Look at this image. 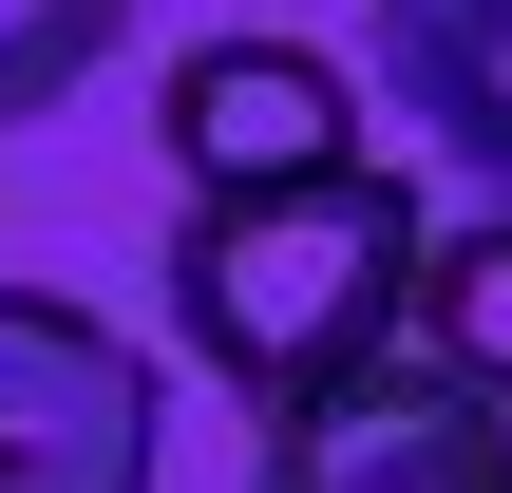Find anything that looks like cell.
I'll use <instances>...</instances> for the list:
<instances>
[{
    "mask_svg": "<svg viewBox=\"0 0 512 493\" xmlns=\"http://www.w3.org/2000/svg\"><path fill=\"white\" fill-rule=\"evenodd\" d=\"M418 266H437V209L361 152L323 190H247V209H171L152 285H171V342L209 361V399L247 418H304L342 380H380L418 342Z\"/></svg>",
    "mask_w": 512,
    "mask_h": 493,
    "instance_id": "cell-1",
    "label": "cell"
},
{
    "mask_svg": "<svg viewBox=\"0 0 512 493\" xmlns=\"http://www.w3.org/2000/svg\"><path fill=\"white\" fill-rule=\"evenodd\" d=\"M0 493H152V361L57 285H0Z\"/></svg>",
    "mask_w": 512,
    "mask_h": 493,
    "instance_id": "cell-3",
    "label": "cell"
},
{
    "mask_svg": "<svg viewBox=\"0 0 512 493\" xmlns=\"http://www.w3.org/2000/svg\"><path fill=\"white\" fill-rule=\"evenodd\" d=\"M418 361H437V380H475V399L512 418V209L437 228V266H418Z\"/></svg>",
    "mask_w": 512,
    "mask_h": 493,
    "instance_id": "cell-6",
    "label": "cell"
},
{
    "mask_svg": "<svg viewBox=\"0 0 512 493\" xmlns=\"http://www.w3.org/2000/svg\"><path fill=\"white\" fill-rule=\"evenodd\" d=\"M152 152H171V190L190 209H247V190H323V171H361V76L323 57V38H190L171 57V95H152Z\"/></svg>",
    "mask_w": 512,
    "mask_h": 493,
    "instance_id": "cell-2",
    "label": "cell"
},
{
    "mask_svg": "<svg viewBox=\"0 0 512 493\" xmlns=\"http://www.w3.org/2000/svg\"><path fill=\"white\" fill-rule=\"evenodd\" d=\"M380 95L512 209V0H380Z\"/></svg>",
    "mask_w": 512,
    "mask_h": 493,
    "instance_id": "cell-5",
    "label": "cell"
},
{
    "mask_svg": "<svg viewBox=\"0 0 512 493\" xmlns=\"http://www.w3.org/2000/svg\"><path fill=\"white\" fill-rule=\"evenodd\" d=\"M114 38H133V0H0V133H19V114H57Z\"/></svg>",
    "mask_w": 512,
    "mask_h": 493,
    "instance_id": "cell-7",
    "label": "cell"
},
{
    "mask_svg": "<svg viewBox=\"0 0 512 493\" xmlns=\"http://www.w3.org/2000/svg\"><path fill=\"white\" fill-rule=\"evenodd\" d=\"M247 493H512V418L475 399V380H437V361L399 342L380 380H342V399L266 418Z\"/></svg>",
    "mask_w": 512,
    "mask_h": 493,
    "instance_id": "cell-4",
    "label": "cell"
}]
</instances>
